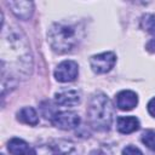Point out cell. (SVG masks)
<instances>
[{
    "label": "cell",
    "instance_id": "cell-3",
    "mask_svg": "<svg viewBox=\"0 0 155 155\" xmlns=\"http://www.w3.org/2000/svg\"><path fill=\"white\" fill-rule=\"evenodd\" d=\"M88 121L97 131H109L114 119V108L111 101L102 92L94 93L87 108Z\"/></svg>",
    "mask_w": 155,
    "mask_h": 155
},
{
    "label": "cell",
    "instance_id": "cell-19",
    "mask_svg": "<svg viewBox=\"0 0 155 155\" xmlns=\"http://www.w3.org/2000/svg\"><path fill=\"white\" fill-rule=\"evenodd\" d=\"M1 155H5V154H1Z\"/></svg>",
    "mask_w": 155,
    "mask_h": 155
},
{
    "label": "cell",
    "instance_id": "cell-12",
    "mask_svg": "<svg viewBox=\"0 0 155 155\" xmlns=\"http://www.w3.org/2000/svg\"><path fill=\"white\" fill-rule=\"evenodd\" d=\"M7 149L12 155H29L31 151L28 143L21 138H12L7 144Z\"/></svg>",
    "mask_w": 155,
    "mask_h": 155
},
{
    "label": "cell",
    "instance_id": "cell-11",
    "mask_svg": "<svg viewBox=\"0 0 155 155\" xmlns=\"http://www.w3.org/2000/svg\"><path fill=\"white\" fill-rule=\"evenodd\" d=\"M116 126L121 133L128 134L139 128V120L136 116H120L117 119Z\"/></svg>",
    "mask_w": 155,
    "mask_h": 155
},
{
    "label": "cell",
    "instance_id": "cell-4",
    "mask_svg": "<svg viewBox=\"0 0 155 155\" xmlns=\"http://www.w3.org/2000/svg\"><path fill=\"white\" fill-rule=\"evenodd\" d=\"M29 155H79L75 144L67 139H52L36 145Z\"/></svg>",
    "mask_w": 155,
    "mask_h": 155
},
{
    "label": "cell",
    "instance_id": "cell-8",
    "mask_svg": "<svg viewBox=\"0 0 155 155\" xmlns=\"http://www.w3.org/2000/svg\"><path fill=\"white\" fill-rule=\"evenodd\" d=\"M7 5L10 6L11 11L15 13L16 17L19 19L27 21L33 16L34 12V4L31 1H8Z\"/></svg>",
    "mask_w": 155,
    "mask_h": 155
},
{
    "label": "cell",
    "instance_id": "cell-9",
    "mask_svg": "<svg viewBox=\"0 0 155 155\" xmlns=\"http://www.w3.org/2000/svg\"><path fill=\"white\" fill-rule=\"evenodd\" d=\"M138 103V97L136 92L130 90H124L116 96V105L121 110H132Z\"/></svg>",
    "mask_w": 155,
    "mask_h": 155
},
{
    "label": "cell",
    "instance_id": "cell-13",
    "mask_svg": "<svg viewBox=\"0 0 155 155\" xmlns=\"http://www.w3.org/2000/svg\"><path fill=\"white\" fill-rule=\"evenodd\" d=\"M17 119L21 122L27 124V125H31V126H35L39 122L38 114H36L35 109L31 108V107H24V108H22L17 113Z\"/></svg>",
    "mask_w": 155,
    "mask_h": 155
},
{
    "label": "cell",
    "instance_id": "cell-7",
    "mask_svg": "<svg viewBox=\"0 0 155 155\" xmlns=\"http://www.w3.org/2000/svg\"><path fill=\"white\" fill-rule=\"evenodd\" d=\"M79 67L74 61H63L54 69V78L59 82L74 81L78 76Z\"/></svg>",
    "mask_w": 155,
    "mask_h": 155
},
{
    "label": "cell",
    "instance_id": "cell-17",
    "mask_svg": "<svg viewBox=\"0 0 155 155\" xmlns=\"http://www.w3.org/2000/svg\"><path fill=\"white\" fill-rule=\"evenodd\" d=\"M148 111H149V114L151 116L155 117V97L149 101V103H148Z\"/></svg>",
    "mask_w": 155,
    "mask_h": 155
},
{
    "label": "cell",
    "instance_id": "cell-16",
    "mask_svg": "<svg viewBox=\"0 0 155 155\" xmlns=\"http://www.w3.org/2000/svg\"><path fill=\"white\" fill-rule=\"evenodd\" d=\"M122 155H143V153L138 148H136L133 145H127L122 150Z\"/></svg>",
    "mask_w": 155,
    "mask_h": 155
},
{
    "label": "cell",
    "instance_id": "cell-10",
    "mask_svg": "<svg viewBox=\"0 0 155 155\" xmlns=\"http://www.w3.org/2000/svg\"><path fill=\"white\" fill-rule=\"evenodd\" d=\"M54 99L59 105L73 107L80 103V93L75 90H63L54 94Z\"/></svg>",
    "mask_w": 155,
    "mask_h": 155
},
{
    "label": "cell",
    "instance_id": "cell-14",
    "mask_svg": "<svg viewBox=\"0 0 155 155\" xmlns=\"http://www.w3.org/2000/svg\"><path fill=\"white\" fill-rule=\"evenodd\" d=\"M140 27L149 34L155 36V15L147 13L140 19Z\"/></svg>",
    "mask_w": 155,
    "mask_h": 155
},
{
    "label": "cell",
    "instance_id": "cell-2",
    "mask_svg": "<svg viewBox=\"0 0 155 155\" xmlns=\"http://www.w3.org/2000/svg\"><path fill=\"white\" fill-rule=\"evenodd\" d=\"M84 29L81 24L56 22L47 31V40L51 48L57 53L70 52L82 39Z\"/></svg>",
    "mask_w": 155,
    "mask_h": 155
},
{
    "label": "cell",
    "instance_id": "cell-5",
    "mask_svg": "<svg viewBox=\"0 0 155 155\" xmlns=\"http://www.w3.org/2000/svg\"><path fill=\"white\" fill-rule=\"evenodd\" d=\"M51 122L57 128L68 131V130H73V128H75V127L79 126V124H80V116H79L78 113L70 111V110L57 111L53 115V117L51 119Z\"/></svg>",
    "mask_w": 155,
    "mask_h": 155
},
{
    "label": "cell",
    "instance_id": "cell-1",
    "mask_svg": "<svg viewBox=\"0 0 155 155\" xmlns=\"http://www.w3.org/2000/svg\"><path fill=\"white\" fill-rule=\"evenodd\" d=\"M1 93L6 92L7 84L15 87L17 80H25L33 70V56L24 34L15 27L1 23Z\"/></svg>",
    "mask_w": 155,
    "mask_h": 155
},
{
    "label": "cell",
    "instance_id": "cell-6",
    "mask_svg": "<svg viewBox=\"0 0 155 155\" xmlns=\"http://www.w3.org/2000/svg\"><path fill=\"white\" fill-rule=\"evenodd\" d=\"M115 62L116 56L114 52H103L99 54H94L90 59L91 68L96 74H105L110 71Z\"/></svg>",
    "mask_w": 155,
    "mask_h": 155
},
{
    "label": "cell",
    "instance_id": "cell-15",
    "mask_svg": "<svg viewBox=\"0 0 155 155\" xmlns=\"http://www.w3.org/2000/svg\"><path fill=\"white\" fill-rule=\"evenodd\" d=\"M142 142L150 149L155 151V131L147 130L142 134Z\"/></svg>",
    "mask_w": 155,
    "mask_h": 155
},
{
    "label": "cell",
    "instance_id": "cell-18",
    "mask_svg": "<svg viewBox=\"0 0 155 155\" xmlns=\"http://www.w3.org/2000/svg\"><path fill=\"white\" fill-rule=\"evenodd\" d=\"M90 155H103L99 150H92L91 153H90Z\"/></svg>",
    "mask_w": 155,
    "mask_h": 155
}]
</instances>
